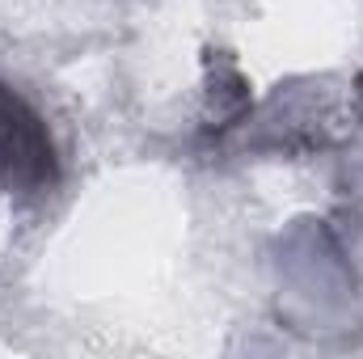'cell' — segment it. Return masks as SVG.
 <instances>
[{"label":"cell","instance_id":"6da1fadb","mask_svg":"<svg viewBox=\"0 0 363 359\" xmlns=\"http://www.w3.org/2000/svg\"><path fill=\"white\" fill-rule=\"evenodd\" d=\"M60 182V157L38 110L0 85V186L9 194H47Z\"/></svg>","mask_w":363,"mask_h":359},{"label":"cell","instance_id":"7a4b0ae2","mask_svg":"<svg viewBox=\"0 0 363 359\" xmlns=\"http://www.w3.org/2000/svg\"><path fill=\"white\" fill-rule=\"evenodd\" d=\"M216 64V77H211V89H207V97H211V127H233L241 114H245V106H250V85H245V77L220 55V60H211Z\"/></svg>","mask_w":363,"mask_h":359}]
</instances>
